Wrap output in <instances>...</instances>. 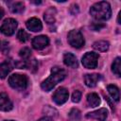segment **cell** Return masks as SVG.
<instances>
[{
  "label": "cell",
  "instance_id": "1",
  "mask_svg": "<svg viewBox=\"0 0 121 121\" xmlns=\"http://www.w3.org/2000/svg\"><path fill=\"white\" fill-rule=\"evenodd\" d=\"M65 77H66V72L62 68L59 66H54L51 69V75L42 82L41 87L44 92H49L53 89V87H55V85L58 82L63 80Z\"/></svg>",
  "mask_w": 121,
  "mask_h": 121
},
{
  "label": "cell",
  "instance_id": "2",
  "mask_svg": "<svg viewBox=\"0 0 121 121\" xmlns=\"http://www.w3.org/2000/svg\"><path fill=\"white\" fill-rule=\"evenodd\" d=\"M90 14L97 21H106L111 18L112 9L111 6L106 1H101L94 4L90 9Z\"/></svg>",
  "mask_w": 121,
  "mask_h": 121
},
{
  "label": "cell",
  "instance_id": "3",
  "mask_svg": "<svg viewBox=\"0 0 121 121\" xmlns=\"http://www.w3.org/2000/svg\"><path fill=\"white\" fill-rule=\"evenodd\" d=\"M28 79L26 75L13 74L9 78V84L15 90L23 91L27 87Z\"/></svg>",
  "mask_w": 121,
  "mask_h": 121
},
{
  "label": "cell",
  "instance_id": "4",
  "mask_svg": "<svg viewBox=\"0 0 121 121\" xmlns=\"http://www.w3.org/2000/svg\"><path fill=\"white\" fill-rule=\"evenodd\" d=\"M68 43L71 46L75 48H80L84 45V38L82 34L76 29L71 30L68 33Z\"/></svg>",
  "mask_w": 121,
  "mask_h": 121
},
{
  "label": "cell",
  "instance_id": "5",
  "mask_svg": "<svg viewBox=\"0 0 121 121\" xmlns=\"http://www.w3.org/2000/svg\"><path fill=\"white\" fill-rule=\"evenodd\" d=\"M17 28V21L12 18L6 19L0 26V31L6 36H11Z\"/></svg>",
  "mask_w": 121,
  "mask_h": 121
},
{
  "label": "cell",
  "instance_id": "6",
  "mask_svg": "<svg viewBox=\"0 0 121 121\" xmlns=\"http://www.w3.org/2000/svg\"><path fill=\"white\" fill-rule=\"evenodd\" d=\"M98 58V54L95 52H87L82 57V64L87 69H94L97 66Z\"/></svg>",
  "mask_w": 121,
  "mask_h": 121
},
{
  "label": "cell",
  "instance_id": "7",
  "mask_svg": "<svg viewBox=\"0 0 121 121\" xmlns=\"http://www.w3.org/2000/svg\"><path fill=\"white\" fill-rule=\"evenodd\" d=\"M68 96H69V93L68 91L63 88V87H60L59 88L53 95L52 98H53V101L58 104V105H62L63 103H65L68 99Z\"/></svg>",
  "mask_w": 121,
  "mask_h": 121
},
{
  "label": "cell",
  "instance_id": "8",
  "mask_svg": "<svg viewBox=\"0 0 121 121\" xmlns=\"http://www.w3.org/2000/svg\"><path fill=\"white\" fill-rule=\"evenodd\" d=\"M49 43V39L45 35H40L36 36L32 40V46L37 50H42L44 47H46Z\"/></svg>",
  "mask_w": 121,
  "mask_h": 121
},
{
  "label": "cell",
  "instance_id": "9",
  "mask_svg": "<svg viewBox=\"0 0 121 121\" xmlns=\"http://www.w3.org/2000/svg\"><path fill=\"white\" fill-rule=\"evenodd\" d=\"M107 116H108V111L105 108H101L99 110H96L95 112H92L86 114L87 118H92L98 121H105Z\"/></svg>",
  "mask_w": 121,
  "mask_h": 121
},
{
  "label": "cell",
  "instance_id": "10",
  "mask_svg": "<svg viewBox=\"0 0 121 121\" xmlns=\"http://www.w3.org/2000/svg\"><path fill=\"white\" fill-rule=\"evenodd\" d=\"M12 109V102L6 93L0 94V111L8 112Z\"/></svg>",
  "mask_w": 121,
  "mask_h": 121
},
{
  "label": "cell",
  "instance_id": "11",
  "mask_svg": "<svg viewBox=\"0 0 121 121\" xmlns=\"http://www.w3.org/2000/svg\"><path fill=\"white\" fill-rule=\"evenodd\" d=\"M26 26L27 27L28 30H31L33 32H38L41 31L43 28V25L41 23V21L38 18H30L26 21Z\"/></svg>",
  "mask_w": 121,
  "mask_h": 121
},
{
  "label": "cell",
  "instance_id": "12",
  "mask_svg": "<svg viewBox=\"0 0 121 121\" xmlns=\"http://www.w3.org/2000/svg\"><path fill=\"white\" fill-rule=\"evenodd\" d=\"M99 79H100V75L98 74H87L84 77L85 84L88 87H95Z\"/></svg>",
  "mask_w": 121,
  "mask_h": 121
},
{
  "label": "cell",
  "instance_id": "13",
  "mask_svg": "<svg viewBox=\"0 0 121 121\" xmlns=\"http://www.w3.org/2000/svg\"><path fill=\"white\" fill-rule=\"evenodd\" d=\"M63 62L65 65L72 67V68H77L78 67V60L75 55L72 53H65L63 56Z\"/></svg>",
  "mask_w": 121,
  "mask_h": 121
},
{
  "label": "cell",
  "instance_id": "14",
  "mask_svg": "<svg viewBox=\"0 0 121 121\" xmlns=\"http://www.w3.org/2000/svg\"><path fill=\"white\" fill-rule=\"evenodd\" d=\"M56 14H57L56 9L55 8H49L45 10V12L43 14V18L47 24H54L55 20H56Z\"/></svg>",
  "mask_w": 121,
  "mask_h": 121
},
{
  "label": "cell",
  "instance_id": "15",
  "mask_svg": "<svg viewBox=\"0 0 121 121\" xmlns=\"http://www.w3.org/2000/svg\"><path fill=\"white\" fill-rule=\"evenodd\" d=\"M87 102L91 107H96L100 104V98L97 94L91 93L87 95Z\"/></svg>",
  "mask_w": 121,
  "mask_h": 121
},
{
  "label": "cell",
  "instance_id": "16",
  "mask_svg": "<svg viewBox=\"0 0 121 121\" xmlns=\"http://www.w3.org/2000/svg\"><path fill=\"white\" fill-rule=\"evenodd\" d=\"M107 90L109 92V94L111 95V96L112 97L113 100L115 101H119V98H120V93H119V89L113 85V84H110L107 86Z\"/></svg>",
  "mask_w": 121,
  "mask_h": 121
},
{
  "label": "cell",
  "instance_id": "17",
  "mask_svg": "<svg viewBox=\"0 0 121 121\" xmlns=\"http://www.w3.org/2000/svg\"><path fill=\"white\" fill-rule=\"evenodd\" d=\"M93 47L94 49L97 50V51H100V52H105L109 49L110 47V44L108 42L106 41H97L95 43H94L93 44Z\"/></svg>",
  "mask_w": 121,
  "mask_h": 121
},
{
  "label": "cell",
  "instance_id": "18",
  "mask_svg": "<svg viewBox=\"0 0 121 121\" xmlns=\"http://www.w3.org/2000/svg\"><path fill=\"white\" fill-rule=\"evenodd\" d=\"M112 71L117 76V77H120V71H121V59L119 57H117L112 64Z\"/></svg>",
  "mask_w": 121,
  "mask_h": 121
},
{
  "label": "cell",
  "instance_id": "19",
  "mask_svg": "<svg viewBox=\"0 0 121 121\" xmlns=\"http://www.w3.org/2000/svg\"><path fill=\"white\" fill-rule=\"evenodd\" d=\"M11 67L8 62H3L0 64V78H5L9 73L10 72Z\"/></svg>",
  "mask_w": 121,
  "mask_h": 121
},
{
  "label": "cell",
  "instance_id": "20",
  "mask_svg": "<svg viewBox=\"0 0 121 121\" xmlns=\"http://www.w3.org/2000/svg\"><path fill=\"white\" fill-rule=\"evenodd\" d=\"M68 117H69L70 121H79L80 117H81V114H80V112L78 109H72L69 112Z\"/></svg>",
  "mask_w": 121,
  "mask_h": 121
},
{
  "label": "cell",
  "instance_id": "21",
  "mask_svg": "<svg viewBox=\"0 0 121 121\" xmlns=\"http://www.w3.org/2000/svg\"><path fill=\"white\" fill-rule=\"evenodd\" d=\"M10 9L13 13H21L24 11L25 9V6L22 2H16V3H13L10 7Z\"/></svg>",
  "mask_w": 121,
  "mask_h": 121
},
{
  "label": "cell",
  "instance_id": "22",
  "mask_svg": "<svg viewBox=\"0 0 121 121\" xmlns=\"http://www.w3.org/2000/svg\"><path fill=\"white\" fill-rule=\"evenodd\" d=\"M43 112H44L45 116H48V117H51V118L58 116V112L50 106H45L43 108Z\"/></svg>",
  "mask_w": 121,
  "mask_h": 121
},
{
  "label": "cell",
  "instance_id": "23",
  "mask_svg": "<svg viewBox=\"0 0 121 121\" xmlns=\"http://www.w3.org/2000/svg\"><path fill=\"white\" fill-rule=\"evenodd\" d=\"M17 38H18V40H19L20 42L25 43V42H26V41L28 40L29 35H28V33L26 32L24 29H20V30L18 31V33H17Z\"/></svg>",
  "mask_w": 121,
  "mask_h": 121
},
{
  "label": "cell",
  "instance_id": "24",
  "mask_svg": "<svg viewBox=\"0 0 121 121\" xmlns=\"http://www.w3.org/2000/svg\"><path fill=\"white\" fill-rule=\"evenodd\" d=\"M19 55H20V57L23 58L24 60H26V59H28V58L31 56V51H30L29 48L24 47V48H22V49L20 50Z\"/></svg>",
  "mask_w": 121,
  "mask_h": 121
},
{
  "label": "cell",
  "instance_id": "25",
  "mask_svg": "<svg viewBox=\"0 0 121 121\" xmlns=\"http://www.w3.org/2000/svg\"><path fill=\"white\" fill-rule=\"evenodd\" d=\"M80 98H81V92L78 90H76L72 95V101L78 103V102H79Z\"/></svg>",
  "mask_w": 121,
  "mask_h": 121
},
{
  "label": "cell",
  "instance_id": "26",
  "mask_svg": "<svg viewBox=\"0 0 121 121\" xmlns=\"http://www.w3.org/2000/svg\"><path fill=\"white\" fill-rule=\"evenodd\" d=\"M38 121H52V118L51 117H48V116H44V117L39 119Z\"/></svg>",
  "mask_w": 121,
  "mask_h": 121
},
{
  "label": "cell",
  "instance_id": "27",
  "mask_svg": "<svg viewBox=\"0 0 121 121\" xmlns=\"http://www.w3.org/2000/svg\"><path fill=\"white\" fill-rule=\"evenodd\" d=\"M3 16H4V10H3L2 9H0V19H1Z\"/></svg>",
  "mask_w": 121,
  "mask_h": 121
},
{
  "label": "cell",
  "instance_id": "28",
  "mask_svg": "<svg viewBox=\"0 0 121 121\" xmlns=\"http://www.w3.org/2000/svg\"><path fill=\"white\" fill-rule=\"evenodd\" d=\"M117 22H118V24H120V12L118 13V19H117Z\"/></svg>",
  "mask_w": 121,
  "mask_h": 121
},
{
  "label": "cell",
  "instance_id": "29",
  "mask_svg": "<svg viewBox=\"0 0 121 121\" xmlns=\"http://www.w3.org/2000/svg\"><path fill=\"white\" fill-rule=\"evenodd\" d=\"M4 121H13V120H4Z\"/></svg>",
  "mask_w": 121,
  "mask_h": 121
},
{
  "label": "cell",
  "instance_id": "30",
  "mask_svg": "<svg viewBox=\"0 0 121 121\" xmlns=\"http://www.w3.org/2000/svg\"><path fill=\"white\" fill-rule=\"evenodd\" d=\"M0 48H1V42H0Z\"/></svg>",
  "mask_w": 121,
  "mask_h": 121
}]
</instances>
